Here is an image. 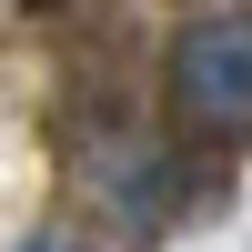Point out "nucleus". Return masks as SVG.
<instances>
[{
    "instance_id": "2",
    "label": "nucleus",
    "mask_w": 252,
    "mask_h": 252,
    "mask_svg": "<svg viewBox=\"0 0 252 252\" xmlns=\"http://www.w3.org/2000/svg\"><path fill=\"white\" fill-rule=\"evenodd\" d=\"M31 252H71V242H31Z\"/></svg>"
},
{
    "instance_id": "1",
    "label": "nucleus",
    "mask_w": 252,
    "mask_h": 252,
    "mask_svg": "<svg viewBox=\"0 0 252 252\" xmlns=\"http://www.w3.org/2000/svg\"><path fill=\"white\" fill-rule=\"evenodd\" d=\"M172 101L202 131H242L252 121V20H202L172 51Z\"/></svg>"
}]
</instances>
